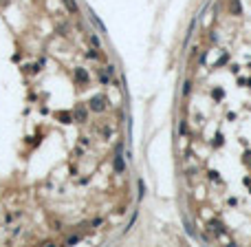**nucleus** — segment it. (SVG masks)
Instances as JSON below:
<instances>
[{
	"instance_id": "1",
	"label": "nucleus",
	"mask_w": 251,
	"mask_h": 247,
	"mask_svg": "<svg viewBox=\"0 0 251 247\" xmlns=\"http://www.w3.org/2000/svg\"><path fill=\"white\" fill-rule=\"evenodd\" d=\"M64 5L68 7L70 11H77V5H75V2H73V0H64Z\"/></svg>"
}]
</instances>
